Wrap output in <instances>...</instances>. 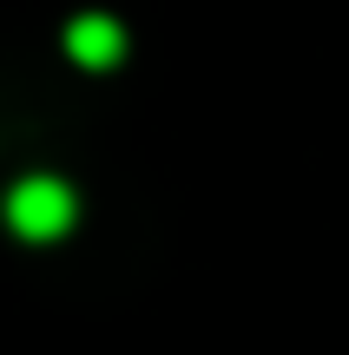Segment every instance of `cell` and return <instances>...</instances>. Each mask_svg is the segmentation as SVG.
<instances>
[{
  "label": "cell",
  "instance_id": "cell-1",
  "mask_svg": "<svg viewBox=\"0 0 349 355\" xmlns=\"http://www.w3.org/2000/svg\"><path fill=\"white\" fill-rule=\"evenodd\" d=\"M73 217H79V198H73V184H66V178L33 171V178H20V184L7 191V224L20 230L26 243L66 237V230H73Z\"/></svg>",
  "mask_w": 349,
  "mask_h": 355
},
{
  "label": "cell",
  "instance_id": "cell-2",
  "mask_svg": "<svg viewBox=\"0 0 349 355\" xmlns=\"http://www.w3.org/2000/svg\"><path fill=\"white\" fill-rule=\"evenodd\" d=\"M66 53H73L79 66H92V73H105V66H119V53H126V26H119L112 13H79V20L66 26Z\"/></svg>",
  "mask_w": 349,
  "mask_h": 355
}]
</instances>
